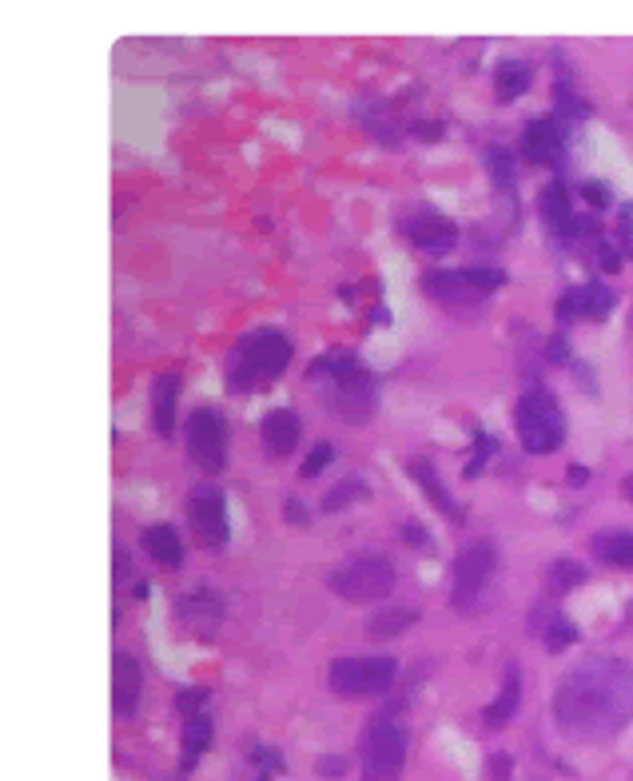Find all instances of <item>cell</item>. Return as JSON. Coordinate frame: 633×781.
<instances>
[{
  "instance_id": "cell-1",
  "label": "cell",
  "mask_w": 633,
  "mask_h": 781,
  "mask_svg": "<svg viewBox=\"0 0 633 781\" xmlns=\"http://www.w3.org/2000/svg\"><path fill=\"white\" fill-rule=\"evenodd\" d=\"M554 718L570 737L601 742L633 722V666L622 658H586L562 674Z\"/></svg>"
},
{
  "instance_id": "cell-2",
  "label": "cell",
  "mask_w": 633,
  "mask_h": 781,
  "mask_svg": "<svg viewBox=\"0 0 633 781\" xmlns=\"http://www.w3.org/2000/svg\"><path fill=\"white\" fill-rule=\"evenodd\" d=\"M291 363V340L279 328H255L227 355V387L231 391H263Z\"/></svg>"
},
{
  "instance_id": "cell-3",
  "label": "cell",
  "mask_w": 633,
  "mask_h": 781,
  "mask_svg": "<svg viewBox=\"0 0 633 781\" xmlns=\"http://www.w3.org/2000/svg\"><path fill=\"white\" fill-rule=\"evenodd\" d=\"M307 379H331L335 387V411H339L347 423H367L379 407V387H374L371 367L355 355H339L331 352L323 359H315L307 367Z\"/></svg>"
},
{
  "instance_id": "cell-4",
  "label": "cell",
  "mask_w": 633,
  "mask_h": 781,
  "mask_svg": "<svg viewBox=\"0 0 633 781\" xmlns=\"http://www.w3.org/2000/svg\"><path fill=\"white\" fill-rule=\"evenodd\" d=\"M331 594H339L343 602H383L395 590V563L379 551H362V555L343 558L339 567L327 575Z\"/></svg>"
},
{
  "instance_id": "cell-5",
  "label": "cell",
  "mask_w": 633,
  "mask_h": 781,
  "mask_svg": "<svg viewBox=\"0 0 633 781\" xmlns=\"http://www.w3.org/2000/svg\"><path fill=\"white\" fill-rule=\"evenodd\" d=\"M398 674V662L386 654H355L335 658L327 670V686L343 702H362V698H383Z\"/></svg>"
},
{
  "instance_id": "cell-6",
  "label": "cell",
  "mask_w": 633,
  "mask_h": 781,
  "mask_svg": "<svg viewBox=\"0 0 633 781\" xmlns=\"http://www.w3.org/2000/svg\"><path fill=\"white\" fill-rule=\"evenodd\" d=\"M514 430H518V442L530 454H554L565 439V419L558 399L542 387H534L518 399L514 407Z\"/></svg>"
},
{
  "instance_id": "cell-7",
  "label": "cell",
  "mask_w": 633,
  "mask_h": 781,
  "mask_svg": "<svg viewBox=\"0 0 633 781\" xmlns=\"http://www.w3.org/2000/svg\"><path fill=\"white\" fill-rule=\"evenodd\" d=\"M498 570V546L490 539L466 543L454 558V582H451V606L458 614H475L482 606L490 578Z\"/></svg>"
},
{
  "instance_id": "cell-8",
  "label": "cell",
  "mask_w": 633,
  "mask_h": 781,
  "mask_svg": "<svg viewBox=\"0 0 633 781\" xmlns=\"http://www.w3.org/2000/svg\"><path fill=\"white\" fill-rule=\"evenodd\" d=\"M407 730L391 718H374L362 730V781H398L407 766Z\"/></svg>"
},
{
  "instance_id": "cell-9",
  "label": "cell",
  "mask_w": 633,
  "mask_h": 781,
  "mask_svg": "<svg viewBox=\"0 0 633 781\" xmlns=\"http://www.w3.org/2000/svg\"><path fill=\"white\" fill-rule=\"evenodd\" d=\"M506 284V272L498 268H458V272H427L422 275V292L442 307H466L487 299L490 292Z\"/></svg>"
},
{
  "instance_id": "cell-10",
  "label": "cell",
  "mask_w": 633,
  "mask_h": 781,
  "mask_svg": "<svg viewBox=\"0 0 633 781\" xmlns=\"http://www.w3.org/2000/svg\"><path fill=\"white\" fill-rule=\"evenodd\" d=\"M183 447H188V459H192L204 475H219L227 466V447H231L227 419L215 407H195L192 415H188Z\"/></svg>"
},
{
  "instance_id": "cell-11",
  "label": "cell",
  "mask_w": 633,
  "mask_h": 781,
  "mask_svg": "<svg viewBox=\"0 0 633 781\" xmlns=\"http://www.w3.org/2000/svg\"><path fill=\"white\" fill-rule=\"evenodd\" d=\"M188 526H192V539L195 546H204V551H224L231 531H227V502H224V490L215 487V483H195L188 490Z\"/></svg>"
},
{
  "instance_id": "cell-12",
  "label": "cell",
  "mask_w": 633,
  "mask_h": 781,
  "mask_svg": "<svg viewBox=\"0 0 633 781\" xmlns=\"http://www.w3.org/2000/svg\"><path fill=\"white\" fill-rule=\"evenodd\" d=\"M176 623L188 630L192 638H215L219 635V626H224V599H219V590L212 587H195V590H183L176 606Z\"/></svg>"
},
{
  "instance_id": "cell-13",
  "label": "cell",
  "mask_w": 633,
  "mask_h": 781,
  "mask_svg": "<svg viewBox=\"0 0 633 781\" xmlns=\"http://www.w3.org/2000/svg\"><path fill=\"white\" fill-rule=\"evenodd\" d=\"M613 304H618V295L606 284H577L558 295V319L562 323H582V319L586 323H601V319H610Z\"/></svg>"
},
{
  "instance_id": "cell-14",
  "label": "cell",
  "mask_w": 633,
  "mask_h": 781,
  "mask_svg": "<svg viewBox=\"0 0 633 781\" xmlns=\"http://www.w3.org/2000/svg\"><path fill=\"white\" fill-rule=\"evenodd\" d=\"M522 152H526V159L538 164V168H562L565 164V140H562L558 120H550V116L530 120L526 132H522Z\"/></svg>"
},
{
  "instance_id": "cell-15",
  "label": "cell",
  "mask_w": 633,
  "mask_h": 781,
  "mask_svg": "<svg viewBox=\"0 0 633 781\" xmlns=\"http://www.w3.org/2000/svg\"><path fill=\"white\" fill-rule=\"evenodd\" d=\"M407 236L422 251H451L458 244V224L434 208H419V212L407 215Z\"/></svg>"
},
{
  "instance_id": "cell-16",
  "label": "cell",
  "mask_w": 633,
  "mask_h": 781,
  "mask_svg": "<svg viewBox=\"0 0 633 781\" xmlns=\"http://www.w3.org/2000/svg\"><path fill=\"white\" fill-rule=\"evenodd\" d=\"M263 451L272 454V459H287V454L299 447V435H303V427H299V415H295L291 407H275L263 415Z\"/></svg>"
},
{
  "instance_id": "cell-17",
  "label": "cell",
  "mask_w": 633,
  "mask_h": 781,
  "mask_svg": "<svg viewBox=\"0 0 633 781\" xmlns=\"http://www.w3.org/2000/svg\"><path fill=\"white\" fill-rule=\"evenodd\" d=\"M140 690H144V678H140L136 658L124 654V650H116V658H112V706H116L120 718H132V713H136Z\"/></svg>"
},
{
  "instance_id": "cell-18",
  "label": "cell",
  "mask_w": 633,
  "mask_h": 781,
  "mask_svg": "<svg viewBox=\"0 0 633 781\" xmlns=\"http://www.w3.org/2000/svg\"><path fill=\"white\" fill-rule=\"evenodd\" d=\"M176 399H180V371H164L152 379V427L156 435L176 430Z\"/></svg>"
},
{
  "instance_id": "cell-19",
  "label": "cell",
  "mask_w": 633,
  "mask_h": 781,
  "mask_svg": "<svg viewBox=\"0 0 633 781\" xmlns=\"http://www.w3.org/2000/svg\"><path fill=\"white\" fill-rule=\"evenodd\" d=\"M538 212H542L546 227H550L558 239L570 236V227H574V220H577V212H574V204H570V192H565L562 180L546 184L542 196H538Z\"/></svg>"
},
{
  "instance_id": "cell-20",
  "label": "cell",
  "mask_w": 633,
  "mask_h": 781,
  "mask_svg": "<svg viewBox=\"0 0 633 781\" xmlns=\"http://www.w3.org/2000/svg\"><path fill=\"white\" fill-rule=\"evenodd\" d=\"M407 475L415 478L422 490H427V498L434 502V510H439V514H446L451 522H463V510H458V502L451 498V490L442 487L439 471H434L427 459H407Z\"/></svg>"
},
{
  "instance_id": "cell-21",
  "label": "cell",
  "mask_w": 633,
  "mask_h": 781,
  "mask_svg": "<svg viewBox=\"0 0 633 781\" xmlns=\"http://www.w3.org/2000/svg\"><path fill=\"white\" fill-rule=\"evenodd\" d=\"M212 746V718L207 713H188L183 718V737H180V773L195 770L200 758Z\"/></svg>"
},
{
  "instance_id": "cell-22",
  "label": "cell",
  "mask_w": 633,
  "mask_h": 781,
  "mask_svg": "<svg viewBox=\"0 0 633 781\" xmlns=\"http://www.w3.org/2000/svg\"><path fill=\"white\" fill-rule=\"evenodd\" d=\"M518 702H522V674H518V666H510L506 678H502L498 698L482 710V725H487V730H502V725H510V718L518 713Z\"/></svg>"
},
{
  "instance_id": "cell-23",
  "label": "cell",
  "mask_w": 633,
  "mask_h": 781,
  "mask_svg": "<svg viewBox=\"0 0 633 781\" xmlns=\"http://www.w3.org/2000/svg\"><path fill=\"white\" fill-rule=\"evenodd\" d=\"M144 551L156 558L164 570H176L183 563L180 534H176V526H168V522H152V526H147V531H144Z\"/></svg>"
},
{
  "instance_id": "cell-24",
  "label": "cell",
  "mask_w": 633,
  "mask_h": 781,
  "mask_svg": "<svg viewBox=\"0 0 633 781\" xmlns=\"http://www.w3.org/2000/svg\"><path fill=\"white\" fill-rule=\"evenodd\" d=\"M534 84V64L530 60H502L494 69V96L502 104L518 100L522 92Z\"/></svg>"
},
{
  "instance_id": "cell-25",
  "label": "cell",
  "mask_w": 633,
  "mask_h": 781,
  "mask_svg": "<svg viewBox=\"0 0 633 781\" xmlns=\"http://www.w3.org/2000/svg\"><path fill=\"white\" fill-rule=\"evenodd\" d=\"M589 551L601 558V563H610V567H622V570H633V534L630 531H601L589 539Z\"/></svg>"
},
{
  "instance_id": "cell-26",
  "label": "cell",
  "mask_w": 633,
  "mask_h": 781,
  "mask_svg": "<svg viewBox=\"0 0 633 781\" xmlns=\"http://www.w3.org/2000/svg\"><path fill=\"white\" fill-rule=\"evenodd\" d=\"M415 623H419V611H415V606H383V611L367 623V635L371 638H398L407 626H415Z\"/></svg>"
},
{
  "instance_id": "cell-27",
  "label": "cell",
  "mask_w": 633,
  "mask_h": 781,
  "mask_svg": "<svg viewBox=\"0 0 633 781\" xmlns=\"http://www.w3.org/2000/svg\"><path fill=\"white\" fill-rule=\"evenodd\" d=\"M586 578H589V570L582 567V563H574V558H554V567H550V575H546V590L558 599V594L577 590Z\"/></svg>"
},
{
  "instance_id": "cell-28",
  "label": "cell",
  "mask_w": 633,
  "mask_h": 781,
  "mask_svg": "<svg viewBox=\"0 0 633 781\" xmlns=\"http://www.w3.org/2000/svg\"><path fill=\"white\" fill-rule=\"evenodd\" d=\"M355 498H367V483H362V478H343L339 487H331L327 495H323V502H319V507H323V510H343L347 502H355Z\"/></svg>"
},
{
  "instance_id": "cell-29",
  "label": "cell",
  "mask_w": 633,
  "mask_h": 781,
  "mask_svg": "<svg viewBox=\"0 0 633 781\" xmlns=\"http://www.w3.org/2000/svg\"><path fill=\"white\" fill-rule=\"evenodd\" d=\"M248 766H255V778H251V781H272L275 773H283V758H279V749L251 746V749H248Z\"/></svg>"
},
{
  "instance_id": "cell-30",
  "label": "cell",
  "mask_w": 633,
  "mask_h": 781,
  "mask_svg": "<svg viewBox=\"0 0 633 781\" xmlns=\"http://www.w3.org/2000/svg\"><path fill=\"white\" fill-rule=\"evenodd\" d=\"M487 168L498 188H514V159H510L506 147H498V144L487 147Z\"/></svg>"
},
{
  "instance_id": "cell-31",
  "label": "cell",
  "mask_w": 633,
  "mask_h": 781,
  "mask_svg": "<svg viewBox=\"0 0 633 781\" xmlns=\"http://www.w3.org/2000/svg\"><path fill=\"white\" fill-rule=\"evenodd\" d=\"M558 618H562V614H558L554 599H538V602L530 606V635H534V638H542L546 630H550V626L558 623Z\"/></svg>"
},
{
  "instance_id": "cell-32",
  "label": "cell",
  "mask_w": 633,
  "mask_h": 781,
  "mask_svg": "<svg viewBox=\"0 0 633 781\" xmlns=\"http://www.w3.org/2000/svg\"><path fill=\"white\" fill-rule=\"evenodd\" d=\"M589 260L598 263L601 272H618V268H622V256H618V248H613L610 239L606 236H598V239H589Z\"/></svg>"
},
{
  "instance_id": "cell-33",
  "label": "cell",
  "mask_w": 633,
  "mask_h": 781,
  "mask_svg": "<svg viewBox=\"0 0 633 781\" xmlns=\"http://www.w3.org/2000/svg\"><path fill=\"white\" fill-rule=\"evenodd\" d=\"M558 113L565 116V120H586L589 116V104L577 96L570 84H558Z\"/></svg>"
},
{
  "instance_id": "cell-34",
  "label": "cell",
  "mask_w": 633,
  "mask_h": 781,
  "mask_svg": "<svg viewBox=\"0 0 633 781\" xmlns=\"http://www.w3.org/2000/svg\"><path fill=\"white\" fill-rule=\"evenodd\" d=\"M542 642H546V650H565V646H574L577 642V630H574V623H565V618H558L550 630L542 635Z\"/></svg>"
},
{
  "instance_id": "cell-35",
  "label": "cell",
  "mask_w": 633,
  "mask_h": 781,
  "mask_svg": "<svg viewBox=\"0 0 633 781\" xmlns=\"http://www.w3.org/2000/svg\"><path fill=\"white\" fill-rule=\"evenodd\" d=\"M331 442H319L315 451L307 454L303 459V466H299V478H315V475H323V471H327V463H331Z\"/></svg>"
},
{
  "instance_id": "cell-36",
  "label": "cell",
  "mask_w": 633,
  "mask_h": 781,
  "mask_svg": "<svg viewBox=\"0 0 633 781\" xmlns=\"http://www.w3.org/2000/svg\"><path fill=\"white\" fill-rule=\"evenodd\" d=\"M582 200H586L589 208H594V212H601V208H610V188H606V184H598V180H586L582 184Z\"/></svg>"
},
{
  "instance_id": "cell-37",
  "label": "cell",
  "mask_w": 633,
  "mask_h": 781,
  "mask_svg": "<svg viewBox=\"0 0 633 781\" xmlns=\"http://www.w3.org/2000/svg\"><path fill=\"white\" fill-rule=\"evenodd\" d=\"M347 766H351V761H347V754H327V758L315 766V773H319V778H343V773H347Z\"/></svg>"
},
{
  "instance_id": "cell-38",
  "label": "cell",
  "mask_w": 633,
  "mask_h": 781,
  "mask_svg": "<svg viewBox=\"0 0 633 781\" xmlns=\"http://www.w3.org/2000/svg\"><path fill=\"white\" fill-rule=\"evenodd\" d=\"M494 451V442L487 439V435H478V451L470 454V463H466V471L463 475L466 478H475V475H482V463H487V454Z\"/></svg>"
},
{
  "instance_id": "cell-39",
  "label": "cell",
  "mask_w": 633,
  "mask_h": 781,
  "mask_svg": "<svg viewBox=\"0 0 633 781\" xmlns=\"http://www.w3.org/2000/svg\"><path fill=\"white\" fill-rule=\"evenodd\" d=\"M510 754H502V749H494L490 754V766H487V773H490V781H510Z\"/></svg>"
},
{
  "instance_id": "cell-40",
  "label": "cell",
  "mask_w": 633,
  "mask_h": 781,
  "mask_svg": "<svg viewBox=\"0 0 633 781\" xmlns=\"http://www.w3.org/2000/svg\"><path fill=\"white\" fill-rule=\"evenodd\" d=\"M546 359H550V363H570V343H565L562 335H550V340H546Z\"/></svg>"
},
{
  "instance_id": "cell-41",
  "label": "cell",
  "mask_w": 633,
  "mask_h": 781,
  "mask_svg": "<svg viewBox=\"0 0 633 781\" xmlns=\"http://www.w3.org/2000/svg\"><path fill=\"white\" fill-rule=\"evenodd\" d=\"M403 543H410V546H422V543H427V531H422V522H419V519H407V522H403Z\"/></svg>"
},
{
  "instance_id": "cell-42",
  "label": "cell",
  "mask_w": 633,
  "mask_h": 781,
  "mask_svg": "<svg viewBox=\"0 0 633 781\" xmlns=\"http://www.w3.org/2000/svg\"><path fill=\"white\" fill-rule=\"evenodd\" d=\"M410 132H415L419 140H439V137H442V125H427V120H415V125H410Z\"/></svg>"
},
{
  "instance_id": "cell-43",
  "label": "cell",
  "mask_w": 633,
  "mask_h": 781,
  "mask_svg": "<svg viewBox=\"0 0 633 781\" xmlns=\"http://www.w3.org/2000/svg\"><path fill=\"white\" fill-rule=\"evenodd\" d=\"M622 239H625V251L633 256V204L622 208Z\"/></svg>"
},
{
  "instance_id": "cell-44",
  "label": "cell",
  "mask_w": 633,
  "mask_h": 781,
  "mask_svg": "<svg viewBox=\"0 0 633 781\" xmlns=\"http://www.w3.org/2000/svg\"><path fill=\"white\" fill-rule=\"evenodd\" d=\"M586 466L582 463H570V471H565V483H574V487H582V483H586Z\"/></svg>"
},
{
  "instance_id": "cell-45",
  "label": "cell",
  "mask_w": 633,
  "mask_h": 781,
  "mask_svg": "<svg viewBox=\"0 0 633 781\" xmlns=\"http://www.w3.org/2000/svg\"><path fill=\"white\" fill-rule=\"evenodd\" d=\"M287 519H291V522H303L307 519V510L299 507V498H287Z\"/></svg>"
},
{
  "instance_id": "cell-46",
  "label": "cell",
  "mask_w": 633,
  "mask_h": 781,
  "mask_svg": "<svg viewBox=\"0 0 633 781\" xmlns=\"http://www.w3.org/2000/svg\"><path fill=\"white\" fill-rule=\"evenodd\" d=\"M622 495L633 502V475H625V478H622Z\"/></svg>"
}]
</instances>
